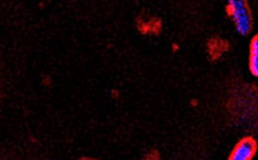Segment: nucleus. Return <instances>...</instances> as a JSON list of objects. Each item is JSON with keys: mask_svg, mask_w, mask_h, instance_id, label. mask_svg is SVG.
<instances>
[{"mask_svg": "<svg viewBox=\"0 0 258 160\" xmlns=\"http://www.w3.org/2000/svg\"><path fill=\"white\" fill-rule=\"evenodd\" d=\"M255 150V144L252 140H243L236 146L229 160H251Z\"/></svg>", "mask_w": 258, "mask_h": 160, "instance_id": "f03ea898", "label": "nucleus"}, {"mask_svg": "<svg viewBox=\"0 0 258 160\" xmlns=\"http://www.w3.org/2000/svg\"><path fill=\"white\" fill-rule=\"evenodd\" d=\"M229 9L233 18L236 31L246 36L251 30V19L249 10L242 0H231L229 2Z\"/></svg>", "mask_w": 258, "mask_h": 160, "instance_id": "f257e3e1", "label": "nucleus"}, {"mask_svg": "<svg viewBox=\"0 0 258 160\" xmlns=\"http://www.w3.org/2000/svg\"><path fill=\"white\" fill-rule=\"evenodd\" d=\"M250 71L254 76L258 77V36L251 41L250 47Z\"/></svg>", "mask_w": 258, "mask_h": 160, "instance_id": "7ed1b4c3", "label": "nucleus"}, {"mask_svg": "<svg viewBox=\"0 0 258 160\" xmlns=\"http://www.w3.org/2000/svg\"><path fill=\"white\" fill-rule=\"evenodd\" d=\"M85 160H89V159H85Z\"/></svg>", "mask_w": 258, "mask_h": 160, "instance_id": "20e7f679", "label": "nucleus"}]
</instances>
